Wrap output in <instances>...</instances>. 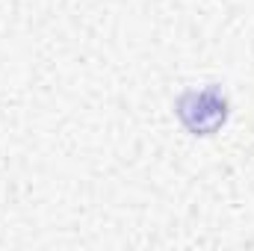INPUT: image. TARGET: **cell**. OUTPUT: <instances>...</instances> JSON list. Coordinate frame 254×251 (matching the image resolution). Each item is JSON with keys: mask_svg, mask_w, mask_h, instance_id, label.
<instances>
[{"mask_svg": "<svg viewBox=\"0 0 254 251\" xmlns=\"http://www.w3.org/2000/svg\"><path fill=\"white\" fill-rule=\"evenodd\" d=\"M178 113L184 119V125L190 127L192 133L210 136L213 130L225 125L228 119V101L225 95H219V89H204V92H190L181 98Z\"/></svg>", "mask_w": 254, "mask_h": 251, "instance_id": "obj_1", "label": "cell"}]
</instances>
